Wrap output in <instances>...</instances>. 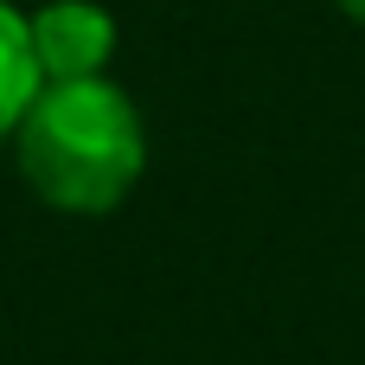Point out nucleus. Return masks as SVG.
Here are the masks:
<instances>
[{
	"mask_svg": "<svg viewBox=\"0 0 365 365\" xmlns=\"http://www.w3.org/2000/svg\"><path fill=\"white\" fill-rule=\"evenodd\" d=\"M32 26V58L45 83H77V77H109L115 58V19L96 0H45L26 13Z\"/></svg>",
	"mask_w": 365,
	"mask_h": 365,
	"instance_id": "nucleus-2",
	"label": "nucleus"
},
{
	"mask_svg": "<svg viewBox=\"0 0 365 365\" xmlns=\"http://www.w3.org/2000/svg\"><path fill=\"white\" fill-rule=\"evenodd\" d=\"M38 90H45V77L32 58V26L13 0H0V141H13V128L26 122Z\"/></svg>",
	"mask_w": 365,
	"mask_h": 365,
	"instance_id": "nucleus-3",
	"label": "nucleus"
},
{
	"mask_svg": "<svg viewBox=\"0 0 365 365\" xmlns=\"http://www.w3.org/2000/svg\"><path fill=\"white\" fill-rule=\"evenodd\" d=\"M13 160L19 180L71 218H103L115 212L141 167H148V122L135 96L109 77H77V83H45L13 128Z\"/></svg>",
	"mask_w": 365,
	"mask_h": 365,
	"instance_id": "nucleus-1",
	"label": "nucleus"
},
{
	"mask_svg": "<svg viewBox=\"0 0 365 365\" xmlns=\"http://www.w3.org/2000/svg\"><path fill=\"white\" fill-rule=\"evenodd\" d=\"M340 6H346V13H353V19L365 26V0H340Z\"/></svg>",
	"mask_w": 365,
	"mask_h": 365,
	"instance_id": "nucleus-4",
	"label": "nucleus"
}]
</instances>
